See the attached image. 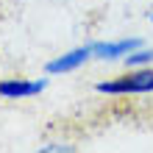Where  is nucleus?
Wrapping results in <instances>:
<instances>
[{
    "label": "nucleus",
    "instance_id": "nucleus-4",
    "mask_svg": "<svg viewBox=\"0 0 153 153\" xmlns=\"http://www.w3.org/2000/svg\"><path fill=\"white\" fill-rule=\"evenodd\" d=\"M139 48V39H120V42H103V45H92V56L97 59H120L128 56L131 50Z\"/></svg>",
    "mask_w": 153,
    "mask_h": 153
},
{
    "label": "nucleus",
    "instance_id": "nucleus-1",
    "mask_svg": "<svg viewBox=\"0 0 153 153\" xmlns=\"http://www.w3.org/2000/svg\"><path fill=\"white\" fill-rule=\"evenodd\" d=\"M97 92L103 95H148L153 92V70H137L131 75H123L117 81L97 84Z\"/></svg>",
    "mask_w": 153,
    "mask_h": 153
},
{
    "label": "nucleus",
    "instance_id": "nucleus-3",
    "mask_svg": "<svg viewBox=\"0 0 153 153\" xmlns=\"http://www.w3.org/2000/svg\"><path fill=\"white\" fill-rule=\"evenodd\" d=\"M89 56H92V45H89V48H75V50L64 53V56L53 59L50 64H48V73H50V75H59V73H70V70H78V67L84 64Z\"/></svg>",
    "mask_w": 153,
    "mask_h": 153
},
{
    "label": "nucleus",
    "instance_id": "nucleus-5",
    "mask_svg": "<svg viewBox=\"0 0 153 153\" xmlns=\"http://www.w3.org/2000/svg\"><path fill=\"white\" fill-rule=\"evenodd\" d=\"M125 61H128V67H139V64H150L153 61V50H131L128 56H125Z\"/></svg>",
    "mask_w": 153,
    "mask_h": 153
},
{
    "label": "nucleus",
    "instance_id": "nucleus-2",
    "mask_svg": "<svg viewBox=\"0 0 153 153\" xmlns=\"http://www.w3.org/2000/svg\"><path fill=\"white\" fill-rule=\"evenodd\" d=\"M45 86H48V81H22V78H14V81H0V95L8 97V100H20V97L39 95Z\"/></svg>",
    "mask_w": 153,
    "mask_h": 153
}]
</instances>
